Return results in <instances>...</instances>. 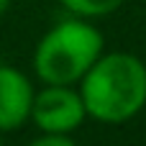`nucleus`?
I'll use <instances>...</instances> for the list:
<instances>
[{
	"instance_id": "f257e3e1",
	"label": "nucleus",
	"mask_w": 146,
	"mask_h": 146,
	"mask_svg": "<svg viewBox=\"0 0 146 146\" xmlns=\"http://www.w3.org/2000/svg\"><path fill=\"white\" fill-rule=\"evenodd\" d=\"M80 95L90 118L126 123L146 105V64L126 51L100 54L80 80Z\"/></svg>"
},
{
	"instance_id": "f03ea898",
	"label": "nucleus",
	"mask_w": 146,
	"mask_h": 146,
	"mask_svg": "<svg viewBox=\"0 0 146 146\" xmlns=\"http://www.w3.org/2000/svg\"><path fill=\"white\" fill-rule=\"evenodd\" d=\"M103 46V33L77 15L41 36L33 51V69L44 85H74L98 62Z\"/></svg>"
},
{
	"instance_id": "7ed1b4c3",
	"label": "nucleus",
	"mask_w": 146,
	"mask_h": 146,
	"mask_svg": "<svg viewBox=\"0 0 146 146\" xmlns=\"http://www.w3.org/2000/svg\"><path fill=\"white\" fill-rule=\"evenodd\" d=\"M87 118L80 90L72 85H46L33 95L31 121L41 133H72Z\"/></svg>"
},
{
	"instance_id": "20e7f679",
	"label": "nucleus",
	"mask_w": 146,
	"mask_h": 146,
	"mask_svg": "<svg viewBox=\"0 0 146 146\" xmlns=\"http://www.w3.org/2000/svg\"><path fill=\"white\" fill-rule=\"evenodd\" d=\"M33 95L36 92L21 69L0 64V133L18 131L31 118Z\"/></svg>"
},
{
	"instance_id": "39448f33",
	"label": "nucleus",
	"mask_w": 146,
	"mask_h": 146,
	"mask_svg": "<svg viewBox=\"0 0 146 146\" xmlns=\"http://www.w3.org/2000/svg\"><path fill=\"white\" fill-rule=\"evenodd\" d=\"M59 3L80 18H103L115 13L126 0H59Z\"/></svg>"
},
{
	"instance_id": "423d86ee",
	"label": "nucleus",
	"mask_w": 146,
	"mask_h": 146,
	"mask_svg": "<svg viewBox=\"0 0 146 146\" xmlns=\"http://www.w3.org/2000/svg\"><path fill=\"white\" fill-rule=\"evenodd\" d=\"M28 146H77L72 141L69 133H41L38 139H33Z\"/></svg>"
},
{
	"instance_id": "0eeeda50",
	"label": "nucleus",
	"mask_w": 146,
	"mask_h": 146,
	"mask_svg": "<svg viewBox=\"0 0 146 146\" xmlns=\"http://www.w3.org/2000/svg\"><path fill=\"white\" fill-rule=\"evenodd\" d=\"M8 8H10V0H0V15H3Z\"/></svg>"
},
{
	"instance_id": "6e6552de",
	"label": "nucleus",
	"mask_w": 146,
	"mask_h": 146,
	"mask_svg": "<svg viewBox=\"0 0 146 146\" xmlns=\"http://www.w3.org/2000/svg\"><path fill=\"white\" fill-rule=\"evenodd\" d=\"M0 146H3V139H0Z\"/></svg>"
}]
</instances>
